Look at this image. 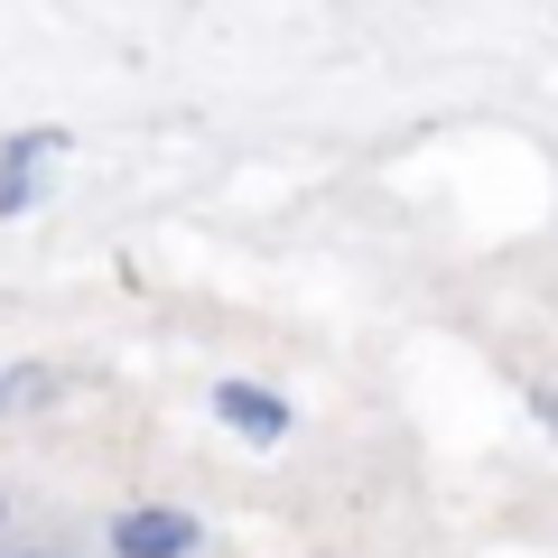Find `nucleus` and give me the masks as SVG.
<instances>
[{"instance_id": "f257e3e1", "label": "nucleus", "mask_w": 558, "mask_h": 558, "mask_svg": "<svg viewBox=\"0 0 558 558\" xmlns=\"http://www.w3.org/2000/svg\"><path fill=\"white\" fill-rule=\"evenodd\" d=\"M112 549L121 558H186V549H196V521L168 512V502H140V512L112 521Z\"/></svg>"}, {"instance_id": "f03ea898", "label": "nucleus", "mask_w": 558, "mask_h": 558, "mask_svg": "<svg viewBox=\"0 0 558 558\" xmlns=\"http://www.w3.org/2000/svg\"><path fill=\"white\" fill-rule=\"evenodd\" d=\"M215 418H223V428H242V438H260V447L289 438V400L260 391V381H215Z\"/></svg>"}]
</instances>
